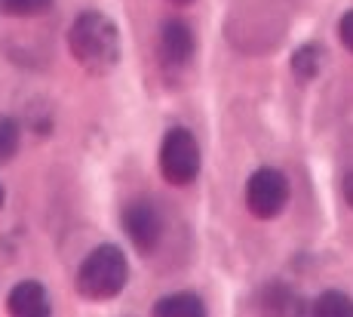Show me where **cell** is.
I'll use <instances>...</instances> for the list:
<instances>
[{
	"label": "cell",
	"mask_w": 353,
	"mask_h": 317,
	"mask_svg": "<svg viewBox=\"0 0 353 317\" xmlns=\"http://www.w3.org/2000/svg\"><path fill=\"white\" fill-rule=\"evenodd\" d=\"M68 50L74 62L90 74H108L120 62V35L117 25L105 12H80L68 31Z\"/></svg>",
	"instance_id": "obj_1"
},
{
	"label": "cell",
	"mask_w": 353,
	"mask_h": 317,
	"mask_svg": "<svg viewBox=\"0 0 353 317\" xmlns=\"http://www.w3.org/2000/svg\"><path fill=\"white\" fill-rule=\"evenodd\" d=\"M129 280V262L123 256V249L105 244L99 249H92L83 259L77 271V289L86 299H114L117 293H123Z\"/></svg>",
	"instance_id": "obj_2"
},
{
	"label": "cell",
	"mask_w": 353,
	"mask_h": 317,
	"mask_svg": "<svg viewBox=\"0 0 353 317\" xmlns=\"http://www.w3.org/2000/svg\"><path fill=\"white\" fill-rule=\"evenodd\" d=\"M160 173L172 185H191L200 173V145L185 126H175L163 136L160 145Z\"/></svg>",
	"instance_id": "obj_3"
},
{
	"label": "cell",
	"mask_w": 353,
	"mask_h": 317,
	"mask_svg": "<svg viewBox=\"0 0 353 317\" xmlns=\"http://www.w3.org/2000/svg\"><path fill=\"white\" fill-rule=\"evenodd\" d=\"M289 204V179L274 166H261L246 182V206L255 219H276Z\"/></svg>",
	"instance_id": "obj_4"
},
{
	"label": "cell",
	"mask_w": 353,
	"mask_h": 317,
	"mask_svg": "<svg viewBox=\"0 0 353 317\" xmlns=\"http://www.w3.org/2000/svg\"><path fill=\"white\" fill-rule=\"evenodd\" d=\"M123 231L126 238L132 240V247L139 253H154L160 244V234H163V222H160V213L154 210L151 204L139 200V204H129L123 210Z\"/></svg>",
	"instance_id": "obj_5"
},
{
	"label": "cell",
	"mask_w": 353,
	"mask_h": 317,
	"mask_svg": "<svg viewBox=\"0 0 353 317\" xmlns=\"http://www.w3.org/2000/svg\"><path fill=\"white\" fill-rule=\"evenodd\" d=\"M160 59L169 68H185L194 59V31L188 28L181 19H172V22L163 25L160 35Z\"/></svg>",
	"instance_id": "obj_6"
},
{
	"label": "cell",
	"mask_w": 353,
	"mask_h": 317,
	"mask_svg": "<svg viewBox=\"0 0 353 317\" xmlns=\"http://www.w3.org/2000/svg\"><path fill=\"white\" fill-rule=\"evenodd\" d=\"M6 305H10V314H16V317H50L52 314L50 293H46L43 283H37V280L19 283L10 293Z\"/></svg>",
	"instance_id": "obj_7"
},
{
	"label": "cell",
	"mask_w": 353,
	"mask_h": 317,
	"mask_svg": "<svg viewBox=\"0 0 353 317\" xmlns=\"http://www.w3.org/2000/svg\"><path fill=\"white\" fill-rule=\"evenodd\" d=\"M154 314L157 317H203L206 308H203L200 296L194 293H175V296H166L154 305Z\"/></svg>",
	"instance_id": "obj_8"
},
{
	"label": "cell",
	"mask_w": 353,
	"mask_h": 317,
	"mask_svg": "<svg viewBox=\"0 0 353 317\" xmlns=\"http://www.w3.org/2000/svg\"><path fill=\"white\" fill-rule=\"evenodd\" d=\"M314 314L316 317H353V299L338 289H329L320 299L314 302Z\"/></svg>",
	"instance_id": "obj_9"
},
{
	"label": "cell",
	"mask_w": 353,
	"mask_h": 317,
	"mask_svg": "<svg viewBox=\"0 0 353 317\" xmlns=\"http://www.w3.org/2000/svg\"><path fill=\"white\" fill-rule=\"evenodd\" d=\"M320 65H323V50H320L316 44L301 46V50H295V56H292V71H295L301 80L316 77Z\"/></svg>",
	"instance_id": "obj_10"
},
{
	"label": "cell",
	"mask_w": 353,
	"mask_h": 317,
	"mask_svg": "<svg viewBox=\"0 0 353 317\" xmlns=\"http://www.w3.org/2000/svg\"><path fill=\"white\" fill-rule=\"evenodd\" d=\"M52 6V0H0L3 16H40Z\"/></svg>",
	"instance_id": "obj_11"
},
{
	"label": "cell",
	"mask_w": 353,
	"mask_h": 317,
	"mask_svg": "<svg viewBox=\"0 0 353 317\" xmlns=\"http://www.w3.org/2000/svg\"><path fill=\"white\" fill-rule=\"evenodd\" d=\"M19 148V126L16 120L0 117V160H10Z\"/></svg>",
	"instance_id": "obj_12"
},
{
	"label": "cell",
	"mask_w": 353,
	"mask_h": 317,
	"mask_svg": "<svg viewBox=\"0 0 353 317\" xmlns=\"http://www.w3.org/2000/svg\"><path fill=\"white\" fill-rule=\"evenodd\" d=\"M338 37H341V44L353 52V10H350V12H344L341 22H338Z\"/></svg>",
	"instance_id": "obj_13"
},
{
	"label": "cell",
	"mask_w": 353,
	"mask_h": 317,
	"mask_svg": "<svg viewBox=\"0 0 353 317\" xmlns=\"http://www.w3.org/2000/svg\"><path fill=\"white\" fill-rule=\"evenodd\" d=\"M344 198H347V204H350V210H353V170L344 176Z\"/></svg>",
	"instance_id": "obj_14"
},
{
	"label": "cell",
	"mask_w": 353,
	"mask_h": 317,
	"mask_svg": "<svg viewBox=\"0 0 353 317\" xmlns=\"http://www.w3.org/2000/svg\"><path fill=\"white\" fill-rule=\"evenodd\" d=\"M3 200H6V194H3V185H0V206H3Z\"/></svg>",
	"instance_id": "obj_15"
},
{
	"label": "cell",
	"mask_w": 353,
	"mask_h": 317,
	"mask_svg": "<svg viewBox=\"0 0 353 317\" xmlns=\"http://www.w3.org/2000/svg\"><path fill=\"white\" fill-rule=\"evenodd\" d=\"M175 3H191V0H175Z\"/></svg>",
	"instance_id": "obj_16"
}]
</instances>
